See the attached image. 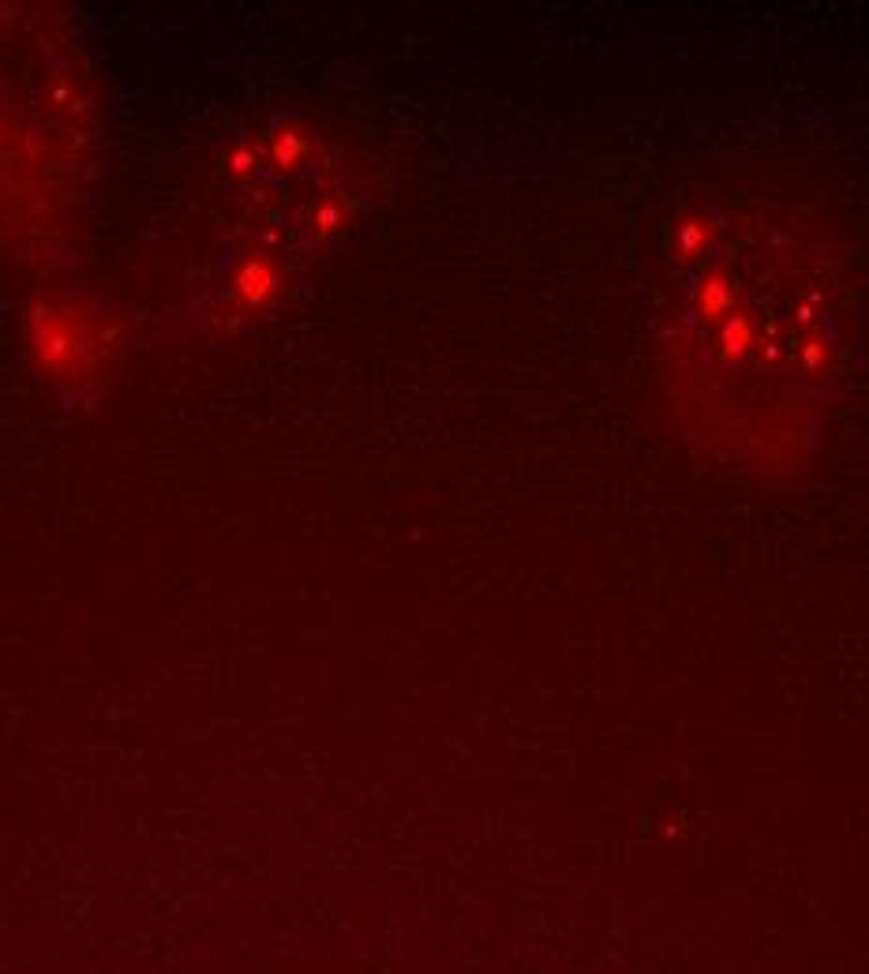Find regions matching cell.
<instances>
[{"label":"cell","mask_w":869,"mask_h":974,"mask_svg":"<svg viewBox=\"0 0 869 974\" xmlns=\"http://www.w3.org/2000/svg\"><path fill=\"white\" fill-rule=\"evenodd\" d=\"M236 289H240V297L248 300V304L259 308V304H267V300L273 297V289H278V274H273L270 263H251V267H244Z\"/></svg>","instance_id":"3957f363"},{"label":"cell","mask_w":869,"mask_h":974,"mask_svg":"<svg viewBox=\"0 0 869 974\" xmlns=\"http://www.w3.org/2000/svg\"><path fill=\"white\" fill-rule=\"evenodd\" d=\"M697 311H701L705 323H723L734 311V286L723 270L708 274L701 281V289H697Z\"/></svg>","instance_id":"6da1fadb"},{"label":"cell","mask_w":869,"mask_h":974,"mask_svg":"<svg viewBox=\"0 0 869 974\" xmlns=\"http://www.w3.org/2000/svg\"><path fill=\"white\" fill-rule=\"evenodd\" d=\"M716 349H720L723 364H739L745 353L753 349V323L742 315V311H731V315L720 323V334H716Z\"/></svg>","instance_id":"7a4b0ae2"},{"label":"cell","mask_w":869,"mask_h":974,"mask_svg":"<svg viewBox=\"0 0 869 974\" xmlns=\"http://www.w3.org/2000/svg\"><path fill=\"white\" fill-rule=\"evenodd\" d=\"M337 222H342V214H337V206H334V203H326L323 211H319V217H315L319 233H334V229H337Z\"/></svg>","instance_id":"52a82bcc"},{"label":"cell","mask_w":869,"mask_h":974,"mask_svg":"<svg viewBox=\"0 0 869 974\" xmlns=\"http://www.w3.org/2000/svg\"><path fill=\"white\" fill-rule=\"evenodd\" d=\"M825 364H828L825 338H806V345H802V367H806V372H825Z\"/></svg>","instance_id":"8992f818"},{"label":"cell","mask_w":869,"mask_h":974,"mask_svg":"<svg viewBox=\"0 0 869 974\" xmlns=\"http://www.w3.org/2000/svg\"><path fill=\"white\" fill-rule=\"evenodd\" d=\"M708 244H712V225H708L705 217H686V222L678 225V255H683V259H701Z\"/></svg>","instance_id":"277c9868"},{"label":"cell","mask_w":869,"mask_h":974,"mask_svg":"<svg viewBox=\"0 0 869 974\" xmlns=\"http://www.w3.org/2000/svg\"><path fill=\"white\" fill-rule=\"evenodd\" d=\"M304 154H308V136H300V131H286V136L273 139L270 158H273V162H278L281 169H292Z\"/></svg>","instance_id":"5b68a950"}]
</instances>
